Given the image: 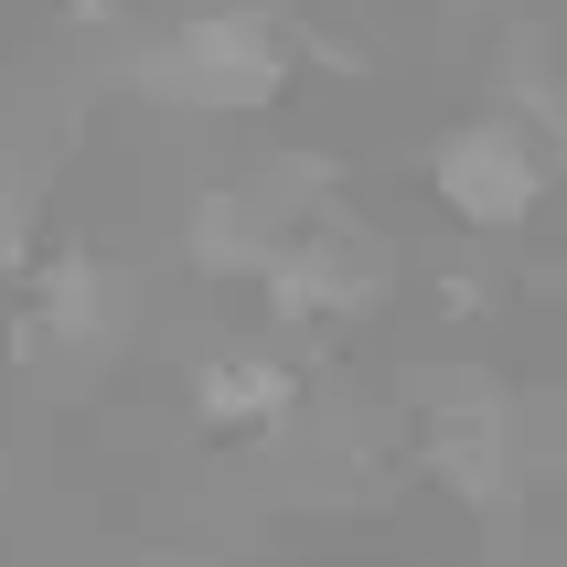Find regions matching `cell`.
<instances>
[{"mask_svg": "<svg viewBox=\"0 0 567 567\" xmlns=\"http://www.w3.org/2000/svg\"><path fill=\"white\" fill-rule=\"evenodd\" d=\"M429 193H440L472 236H514V225L546 215V193H557V151L525 140L504 107H482V118H450L440 140H429Z\"/></svg>", "mask_w": 567, "mask_h": 567, "instance_id": "3957f363", "label": "cell"}, {"mask_svg": "<svg viewBox=\"0 0 567 567\" xmlns=\"http://www.w3.org/2000/svg\"><path fill=\"white\" fill-rule=\"evenodd\" d=\"M151 311V289L128 257H96V247H64V257H32V300L11 321V353L43 364V353H75V364H118L128 332Z\"/></svg>", "mask_w": 567, "mask_h": 567, "instance_id": "7a4b0ae2", "label": "cell"}, {"mask_svg": "<svg viewBox=\"0 0 567 567\" xmlns=\"http://www.w3.org/2000/svg\"><path fill=\"white\" fill-rule=\"evenodd\" d=\"M268 247H279V225L257 215L247 183H204V193H193V215H183L193 279H257V257H268Z\"/></svg>", "mask_w": 567, "mask_h": 567, "instance_id": "8992f818", "label": "cell"}, {"mask_svg": "<svg viewBox=\"0 0 567 567\" xmlns=\"http://www.w3.org/2000/svg\"><path fill=\"white\" fill-rule=\"evenodd\" d=\"M257 300H268L279 332H343V321H364L385 300V257L332 236V225H289L279 247L257 257Z\"/></svg>", "mask_w": 567, "mask_h": 567, "instance_id": "277c9868", "label": "cell"}, {"mask_svg": "<svg viewBox=\"0 0 567 567\" xmlns=\"http://www.w3.org/2000/svg\"><path fill=\"white\" fill-rule=\"evenodd\" d=\"M151 567H225V557H204V546H172V557H151Z\"/></svg>", "mask_w": 567, "mask_h": 567, "instance_id": "ba28073f", "label": "cell"}, {"mask_svg": "<svg viewBox=\"0 0 567 567\" xmlns=\"http://www.w3.org/2000/svg\"><path fill=\"white\" fill-rule=\"evenodd\" d=\"M279 0H215V11H183V22L140 32L118 54V96L161 107V118H257L300 86V54H289Z\"/></svg>", "mask_w": 567, "mask_h": 567, "instance_id": "6da1fadb", "label": "cell"}, {"mask_svg": "<svg viewBox=\"0 0 567 567\" xmlns=\"http://www.w3.org/2000/svg\"><path fill=\"white\" fill-rule=\"evenodd\" d=\"M440 311L450 321H482V311H493V279H482V268H450V279H440Z\"/></svg>", "mask_w": 567, "mask_h": 567, "instance_id": "52a82bcc", "label": "cell"}, {"mask_svg": "<svg viewBox=\"0 0 567 567\" xmlns=\"http://www.w3.org/2000/svg\"><path fill=\"white\" fill-rule=\"evenodd\" d=\"M183 396H193L204 429H289L300 417V364L268 353V343H215L183 375Z\"/></svg>", "mask_w": 567, "mask_h": 567, "instance_id": "5b68a950", "label": "cell"}]
</instances>
